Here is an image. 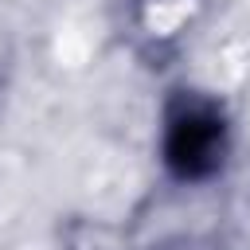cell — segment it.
<instances>
[{
	"label": "cell",
	"mask_w": 250,
	"mask_h": 250,
	"mask_svg": "<svg viewBox=\"0 0 250 250\" xmlns=\"http://www.w3.org/2000/svg\"><path fill=\"white\" fill-rule=\"evenodd\" d=\"M219 148H223V121L211 117V113L176 117L172 129H168V145H164L172 172L184 176V180L207 176L219 164Z\"/></svg>",
	"instance_id": "1"
}]
</instances>
